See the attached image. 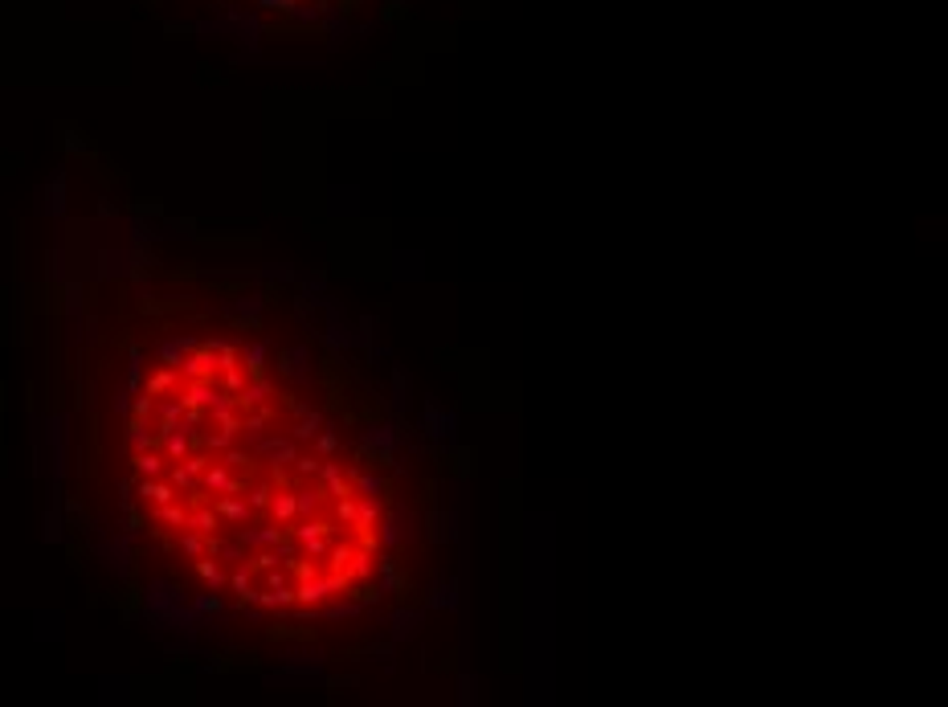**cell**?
<instances>
[{
  "instance_id": "6da1fadb",
  "label": "cell",
  "mask_w": 948,
  "mask_h": 707,
  "mask_svg": "<svg viewBox=\"0 0 948 707\" xmlns=\"http://www.w3.org/2000/svg\"><path fill=\"white\" fill-rule=\"evenodd\" d=\"M377 389L233 331L143 356L123 409V483L147 540L258 617L344 621L409 593L426 491Z\"/></svg>"
}]
</instances>
